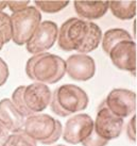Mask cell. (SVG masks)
I'll return each mask as SVG.
<instances>
[{
  "label": "cell",
  "instance_id": "cell-1",
  "mask_svg": "<svg viewBox=\"0 0 137 146\" xmlns=\"http://www.w3.org/2000/svg\"><path fill=\"white\" fill-rule=\"evenodd\" d=\"M102 32L95 23L71 17L61 26L57 34V44L64 51L85 53L94 51L100 44Z\"/></svg>",
  "mask_w": 137,
  "mask_h": 146
},
{
  "label": "cell",
  "instance_id": "cell-2",
  "mask_svg": "<svg viewBox=\"0 0 137 146\" xmlns=\"http://www.w3.org/2000/svg\"><path fill=\"white\" fill-rule=\"evenodd\" d=\"M66 64L61 57L53 53L34 54L26 64V74L31 80L44 84L57 83L65 76Z\"/></svg>",
  "mask_w": 137,
  "mask_h": 146
},
{
  "label": "cell",
  "instance_id": "cell-3",
  "mask_svg": "<svg viewBox=\"0 0 137 146\" xmlns=\"http://www.w3.org/2000/svg\"><path fill=\"white\" fill-rule=\"evenodd\" d=\"M51 96L48 85L34 82L27 86H18L12 95V102L24 117H29L48 108Z\"/></svg>",
  "mask_w": 137,
  "mask_h": 146
},
{
  "label": "cell",
  "instance_id": "cell-4",
  "mask_svg": "<svg viewBox=\"0 0 137 146\" xmlns=\"http://www.w3.org/2000/svg\"><path fill=\"white\" fill-rule=\"evenodd\" d=\"M88 96L84 90L74 84H64L57 88L51 96V110L59 116L65 117L85 110L88 106Z\"/></svg>",
  "mask_w": 137,
  "mask_h": 146
},
{
  "label": "cell",
  "instance_id": "cell-5",
  "mask_svg": "<svg viewBox=\"0 0 137 146\" xmlns=\"http://www.w3.org/2000/svg\"><path fill=\"white\" fill-rule=\"evenodd\" d=\"M35 142L53 144L62 135L63 127L60 121L48 114H33L26 118L22 129Z\"/></svg>",
  "mask_w": 137,
  "mask_h": 146
},
{
  "label": "cell",
  "instance_id": "cell-6",
  "mask_svg": "<svg viewBox=\"0 0 137 146\" xmlns=\"http://www.w3.org/2000/svg\"><path fill=\"white\" fill-rule=\"evenodd\" d=\"M11 18L12 41L16 45L27 44L41 21V14L35 7H27L22 11L13 13Z\"/></svg>",
  "mask_w": 137,
  "mask_h": 146
},
{
  "label": "cell",
  "instance_id": "cell-7",
  "mask_svg": "<svg viewBox=\"0 0 137 146\" xmlns=\"http://www.w3.org/2000/svg\"><path fill=\"white\" fill-rule=\"evenodd\" d=\"M136 93L125 89H114L105 99L107 109L118 117H128L136 111Z\"/></svg>",
  "mask_w": 137,
  "mask_h": 146
},
{
  "label": "cell",
  "instance_id": "cell-8",
  "mask_svg": "<svg viewBox=\"0 0 137 146\" xmlns=\"http://www.w3.org/2000/svg\"><path fill=\"white\" fill-rule=\"evenodd\" d=\"M57 34L59 28L55 23L51 21L40 23L31 38L27 42V50L32 54L43 53L54 45Z\"/></svg>",
  "mask_w": 137,
  "mask_h": 146
},
{
  "label": "cell",
  "instance_id": "cell-9",
  "mask_svg": "<svg viewBox=\"0 0 137 146\" xmlns=\"http://www.w3.org/2000/svg\"><path fill=\"white\" fill-rule=\"evenodd\" d=\"M123 129V118L118 117L113 114L105 104L100 107L98 111L96 121L94 122L95 132L106 141L116 139L120 135Z\"/></svg>",
  "mask_w": 137,
  "mask_h": 146
},
{
  "label": "cell",
  "instance_id": "cell-10",
  "mask_svg": "<svg viewBox=\"0 0 137 146\" xmlns=\"http://www.w3.org/2000/svg\"><path fill=\"white\" fill-rule=\"evenodd\" d=\"M94 130V121L88 114H77L70 117L62 131L63 140L69 144L82 143Z\"/></svg>",
  "mask_w": 137,
  "mask_h": 146
},
{
  "label": "cell",
  "instance_id": "cell-11",
  "mask_svg": "<svg viewBox=\"0 0 137 146\" xmlns=\"http://www.w3.org/2000/svg\"><path fill=\"white\" fill-rule=\"evenodd\" d=\"M113 64L132 75L136 74V44L133 40L119 42L109 52Z\"/></svg>",
  "mask_w": 137,
  "mask_h": 146
},
{
  "label": "cell",
  "instance_id": "cell-12",
  "mask_svg": "<svg viewBox=\"0 0 137 146\" xmlns=\"http://www.w3.org/2000/svg\"><path fill=\"white\" fill-rule=\"evenodd\" d=\"M66 73L76 81H88L95 76L96 64L92 57L83 53L72 54L65 61Z\"/></svg>",
  "mask_w": 137,
  "mask_h": 146
},
{
  "label": "cell",
  "instance_id": "cell-13",
  "mask_svg": "<svg viewBox=\"0 0 137 146\" xmlns=\"http://www.w3.org/2000/svg\"><path fill=\"white\" fill-rule=\"evenodd\" d=\"M0 118L10 132H19L24 129L26 118L9 98H4L0 102Z\"/></svg>",
  "mask_w": 137,
  "mask_h": 146
},
{
  "label": "cell",
  "instance_id": "cell-14",
  "mask_svg": "<svg viewBox=\"0 0 137 146\" xmlns=\"http://www.w3.org/2000/svg\"><path fill=\"white\" fill-rule=\"evenodd\" d=\"M74 10L80 17L86 19H98L104 16L109 10V1L99 0V1H84L76 0Z\"/></svg>",
  "mask_w": 137,
  "mask_h": 146
},
{
  "label": "cell",
  "instance_id": "cell-15",
  "mask_svg": "<svg viewBox=\"0 0 137 146\" xmlns=\"http://www.w3.org/2000/svg\"><path fill=\"white\" fill-rule=\"evenodd\" d=\"M109 8L115 17L122 21L132 19L136 15V1L129 0V1H118L112 0L109 1Z\"/></svg>",
  "mask_w": 137,
  "mask_h": 146
},
{
  "label": "cell",
  "instance_id": "cell-16",
  "mask_svg": "<svg viewBox=\"0 0 137 146\" xmlns=\"http://www.w3.org/2000/svg\"><path fill=\"white\" fill-rule=\"evenodd\" d=\"M101 40H102V48L106 54H109V52L115 45L118 44L119 42L132 40V36L130 35L128 31H125L123 29L115 28L107 30Z\"/></svg>",
  "mask_w": 137,
  "mask_h": 146
},
{
  "label": "cell",
  "instance_id": "cell-17",
  "mask_svg": "<svg viewBox=\"0 0 137 146\" xmlns=\"http://www.w3.org/2000/svg\"><path fill=\"white\" fill-rule=\"evenodd\" d=\"M34 3L36 4L35 8L38 11H43L45 13L48 14H53L62 11L63 9H65L69 4V1H43V0H36Z\"/></svg>",
  "mask_w": 137,
  "mask_h": 146
},
{
  "label": "cell",
  "instance_id": "cell-18",
  "mask_svg": "<svg viewBox=\"0 0 137 146\" xmlns=\"http://www.w3.org/2000/svg\"><path fill=\"white\" fill-rule=\"evenodd\" d=\"M3 146H36V142L28 137L24 131H19L10 134Z\"/></svg>",
  "mask_w": 137,
  "mask_h": 146
},
{
  "label": "cell",
  "instance_id": "cell-19",
  "mask_svg": "<svg viewBox=\"0 0 137 146\" xmlns=\"http://www.w3.org/2000/svg\"><path fill=\"white\" fill-rule=\"evenodd\" d=\"M0 32L3 35L4 44H7L12 40L11 18L4 12H0Z\"/></svg>",
  "mask_w": 137,
  "mask_h": 146
},
{
  "label": "cell",
  "instance_id": "cell-20",
  "mask_svg": "<svg viewBox=\"0 0 137 146\" xmlns=\"http://www.w3.org/2000/svg\"><path fill=\"white\" fill-rule=\"evenodd\" d=\"M109 141H106L104 139L100 138L95 130H93V132L89 134L87 138L85 139L84 141L82 142L83 146H106Z\"/></svg>",
  "mask_w": 137,
  "mask_h": 146
},
{
  "label": "cell",
  "instance_id": "cell-21",
  "mask_svg": "<svg viewBox=\"0 0 137 146\" xmlns=\"http://www.w3.org/2000/svg\"><path fill=\"white\" fill-rule=\"evenodd\" d=\"M29 1L28 0H10V1H7V7H9V9L12 11L13 13H17L22 11L24 9H26L28 7Z\"/></svg>",
  "mask_w": 137,
  "mask_h": 146
},
{
  "label": "cell",
  "instance_id": "cell-22",
  "mask_svg": "<svg viewBox=\"0 0 137 146\" xmlns=\"http://www.w3.org/2000/svg\"><path fill=\"white\" fill-rule=\"evenodd\" d=\"M9 78V67L7 62L4 61L3 59L0 58V86L7 82Z\"/></svg>",
  "mask_w": 137,
  "mask_h": 146
},
{
  "label": "cell",
  "instance_id": "cell-23",
  "mask_svg": "<svg viewBox=\"0 0 137 146\" xmlns=\"http://www.w3.org/2000/svg\"><path fill=\"white\" fill-rule=\"evenodd\" d=\"M126 133L132 142H136V115H134L133 118L129 122Z\"/></svg>",
  "mask_w": 137,
  "mask_h": 146
},
{
  "label": "cell",
  "instance_id": "cell-24",
  "mask_svg": "<svg viewBox=\"0 0 137 146\" xmlns=\"http://www.w3.org/2000/svg\"><path fill=\"white\" fill-rule=\"evenodd\" d=\"M9 135H10V131L7 128V126L3 123V121L0 118V146L4 145L5 141L8 140Z\"/></svg>",
  "mask_w": 137,
  "mask_h": 146
},
{
  "label": "cell",
  "instance_id": "cell-25",
  "mask_svg": "<svg viewBox=\"0 0 137 146\" xmlns=\"http://www.w3.org/2000/svg\"><path fill=\"white\" fill-rule=\"evenodd\" d=\"M5 8H7V1H4V0L0 1V12H2Z\"/></svg>",
  "mask_w": 137,
  "mask_h": 146
},
{
  "label": "cell",
  "instance_id": "cell-26",
  "mask_svg": "<svg viewBox=\"0 0 137 146\" xmlns=\"http://www.w3.org/2000/svg\"><path fill=\"white\" fill-rule=\"evenodd\" d=\"M4 45V40H3V35H2V33L0 32V50L2 49Z\"/></svg>",
  "mask_w": 137,
  "mask_h": 146
},
{
  "label": "cell",
  "instance_id": "cell-27",
  "mask_svg": "<svg viewBox=\"0 0 137 146\" xmlns=\"http://www.w3.org/2000/svg\"><path fill=\"white\" fill-rule=\"evenodd\" d=\"M57 146H65V145H62V144H60V145H57Z\"/></svg>",
  "mask_w": 137,
  "mask_h": 146
}]
</instances>
